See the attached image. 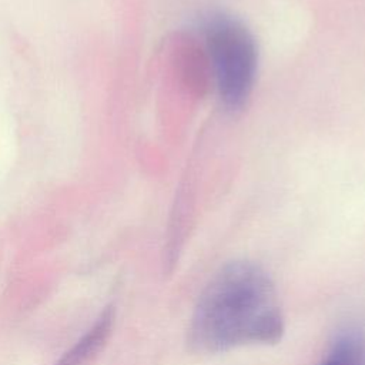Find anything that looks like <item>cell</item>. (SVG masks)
<instances>
[{
    "label": "cell",
    "instance_id": "cell-1",
    "mask_svg": "<svg viewBox=\"0 0 365 365\" xmlns=\"http://www.w3.org/2000/svg\"><path fill=\"white\" fill-rule=\"evenodd\" d=\"M284 315L268 272L251 261L221 267L201 291L188 325V344L200 354L281 341Z\"/></svg>",
    "mask_w": 365,
    "mask_h": 365
},
{
    "label": "cell",
    "instance_id": "cell-2",
    "mask_svg": "<svg viewBox=\"0 0 365 365\" xmlns=\"http://www.w3.org/2000/svg\"><path fill=\"white\" fill-rule=\"evenodd\" d=\"M205 38L221 98L230 107L241 106L250 94L257 68L252 36L237 20L218 16L208 23Z\"/></svg>",
    "mask_w": 365,
    "mask_h": 365
},
{
    "label": "cell",
    "instance_id": "cell-3",
    "mask_svg": "<svg viewBox=\"0 0 365 365\" xmlns=\"http://www.w3.org/2000/svg\"><path fill=\"white\" fill-rule=\"evenodd\" d=\"M114 311L107 307L87 332L54 365H84L104 346L113 328Z\"/></svg>",
    "mask_w": 365,
    "mask_h": 365
},
{
    "label": "cell",
    "instance_id": "cell-4",
    "mask_svg": "<svg viewBox=\"0 0 365 365\" xmlns=\"http://www.w3.org/2000/svg\"><path fill=\"white\" fill-rule=\"evenodd\" d=\"M318 365H365V334L356 327H345Z\"/></svg>",
    "mask_w": 365,
    "mask_h": 365
}]
</instances>
